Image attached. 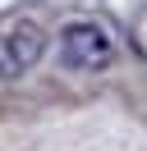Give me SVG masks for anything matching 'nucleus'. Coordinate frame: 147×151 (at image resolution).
Segmentation results:
<instances>
[{
  "label": "nucleus",
  "mask_w": 147,
  "mask_h": 151,
  "mask_svg": "<svg viewBox=\"0 0 147 151\" xmlns=\"http://www.w3.org/2000/svg\"><path fill=\"white\" fill-rule=\"evenodd\" d=\"M46 50V32L37 23H14V28L0 37V78H18L41 60Z\"/></svg>",
  "instance_id": "obj_2"
},
{
  "label": "nucleus",
  "mask_w": 147,
  "mask_h": 151,
  "mask_svg": "<svg viewBox=\"0 0 147 151\" xmlns=\"http://www.w3.org/2000/svg\"><path fill=\"white\" fill-rule=\"evenodd\" d=\"M110 55H115V46H110V37H106L101 23H69L64 37H60V64L74 69V73H87V69L110 64Z\"/></svg>",
  "instance_id": "obj_1"
}]
</instances>
